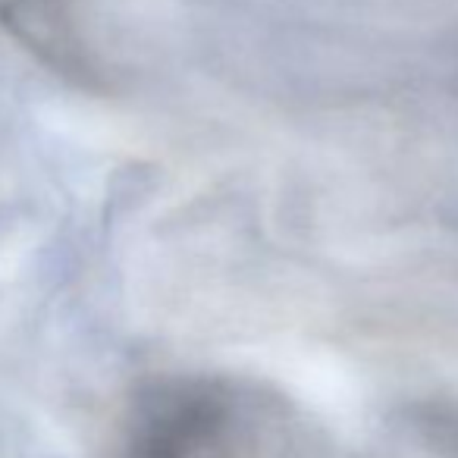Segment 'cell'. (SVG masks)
I'll return each instance as SVG.
<instances>
[{"mask_svg":"<svg viewBox=\"0 0 458 458\" xmlns=\"http://www.w3.org/2000/svg\"><path fill=\"white\" fill-rule=\"evenodd\" d=\"M123 458H261L258 408L220 377H157L129 399Z\"/></svg>","mask_w":458,"mask_h":458,"instance_id":"6da1fadb","label":"cell"},{"mask_svg":"<svg viewBox=\"0 0 458 458\" xmlns=\"http://www.w3.org/2000/svg\"><path fill=\"white\" fill-rule=\"evenodd\" d=\"M70 7L72 0H0V26H7L45 57L70 64L76 51L70 35Z\"/></svg>","mask_w":458,"mask_h":458,"instance_id":"7a4b0ae2","label":"cell"},{"mask_svg":"<svg viewBox=\"0 0 458 458\" xmlns=\"http://www.w3.org/2000/svg\"><path fill=\"white\" fill-rule=\"evenodd\" d=\"M414 430L439 458H458V402H430L418 408Z\"/></svg>","mask_w":458,"mask_h":458,"instance_id":"3957f363","label":"cell"}]
</instances>
